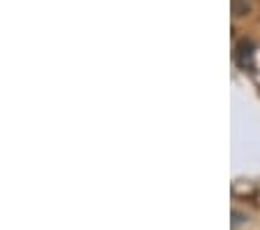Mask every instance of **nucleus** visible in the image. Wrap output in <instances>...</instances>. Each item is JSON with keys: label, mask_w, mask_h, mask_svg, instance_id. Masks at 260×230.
Listing matches in <instances>:
<instances>
[{"label": "nucleus", "mask_w": 260, "mask_h": 230, "mask_svg": "<svg viewBox=\"0 0 260 230\" xmlns=\"http://www.w3.org/2000/svg\"><path fill=\"white\" fill-rule=\"evenodd\" d=\"M253 42L251 40H242V42L237 44V49H235V58H237V63L242 68H251V60H253Z\"/></svg>", "instance_id": "f257e3e1"}, {"label": "nucleus", "mask_w": 260, "mask_h": 230, "mask_svg": "<svg viewBox=\"0 0 260 230\" xmlns=\"http://www.w3.org/2000/svg\"><path fill=\"white\" fill-rule=\"evenodd\" d=\"M249 3H244V0H235V5H233V12H235V17H244L246 12H249Z\"/></svg>", "instance_id": "f03ea898"}]
</instances>
